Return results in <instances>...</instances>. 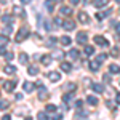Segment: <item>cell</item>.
<instances>
[{
    "label": "cell",
    "mask_w": 120,
    "mask_h": 120,
    "mask_svg": "<svg viewBox=\"0 0 120 120\" xmlns=\"http://www.w3.org/2000/svg\"><path fill=\"white\" fill-rule=\"evenodd\" d=\"M29 2H30V0H21V3H22V5H27Z\"/></svg>",
    "instance_id": "obj_44"
},
{
    "label": "cell",
    "mask_w": 120,
    "mask_h": 120,
    "mask_svg": "<svg viewBox=\"0 0 120 120\" xmlns=\"http://www.w3.org/2000/svg\"><path fill=\"white\" fill-rule=\"evenodd\" d=\"M37 117H38V119H43V120L48 119V115H46V114H43V112H38V115H37Z\"/></svg>",
    "instance_id": "obj_36"
},
{
    "label": "cell",
    "mask_w": 120,
    "mask_h": 120,
    "mask_svg": "<svg viewBox=\"0 0 120 120\" xmlns=\"http://www.w3.org/2000/svg\"><path fill=\"white\" fill-rule=\"evenodd\" d=\"M48 79H50V80H51V82H59V80H61V74H59V72H50V74H48Z\"/></svg>",
    "instance_id": "obj_5"
},
{
    "label": "cell",
    "mask_w": 120,
    "mask_h": 120,
    "mask_svg": "<svg viewBox=\"0 0 120 120\" xmlns=\"http://www.w3.org/2000/svg\"><path fill=\"white\" fill-rule=\"evenodd\" d=\"M56 2H63V0H56Z\"/></svg>",
    "instance_id": "obj_48"
},
{
    "label": "cell",
    "mask_w": 120,
    "mask_h": 120,
    "mask_svg": "<svg viewBox=\"0 0 120 120\" xmlns=\"http://www.w3.org/2000/svg\"><path fill=\"white\" fill-rule=\"evenodd\" d=\"M13 11H15V15H19L21 18H24V16H26V11L21 8V7H15V8H13Z\"/></svg>",
    "instance_id": "obj_11"
},
{
    "label": "cell",
    "mask_w": 120,
    "mask_h": 120,
    "mask_svg": "<svg viewBox=\"0 0 120 120\" xmlns=\"http://www.w3.org/2000/svg\"><path fill=\"white\" fill-rule=\"evenodd\" d=\"M67 90H71V91H74V90H75V85H74V83H71V85H67Z\"/></svg>",
    "instance_id": "obj_40"
},
{
    "label": "cell",
    "mask_w": 120,
    "mask_h": 120,
    "mask_svg": "<svg viewBox=\"0 0 120 120\" xmlns=\"http://www.w3.org/2000/svg\"><path fill=\"white\" fill-rule=\"evenodd\" d=\"M2 22H3V24H11V22H13V18L8 16V15H3V16H2Z\"/></svg>",
    "instance_id": "obj_16"
},
{
    "label": "cell",
    "mask_w": 120,
    "mask_h": 120,
    "mask_svg": "<svg viewBox=\"0 0 120 120\" xmlns=\"http://www.w3.org/2000/svg\"><path fill=\"white\" fill-rule=\"evenodd\" d=\"M56 45V38L55 37H50L46 40V46H55Z\"/></svg>",
    "instance_id": "obj_25"
},
{
    "label": "cell",
    "mask_w": 120,
    "mask_h": 120,
    "mask_svg": "<svg viewBox=\"0 0 120 120\" xmlns=\"http://www.w3.org/2000/svg\"><path fill=\"white\" fill-rule=\"evenodd\" d=\"M98 66H99L98 61H93V63H90V69H91V71H98V69H99Z\"/></svg>",
    "instance_id": "obj_26"
},
{
    "label": "cell",
    "mask_w": 120,
    "mask_h": 120,
    "mask_svg": "<svg viewBox=\"0 0 120 120\" xmlns=\"http://www.w3.org/2000/svg\"><path fill=\"white\" fill-rule=\"evenodd\" d=\"M115 2H120V0H115Z\"/></svg>",
    "instance_id": "obj_49"
},
{
    "label": "cell",
    "mask_w": 120,
    "mask_h": 120,
    "mask_svg": "<svg viewBox=\"0 0 120 120\" xmlns=\"http://www.w3.org/2000/svg\"><path fill=\"white\" fill-rule=\"evenodd\" d=\"M79 2H80V0H71V3H72V5H77Z\"/></svg>",
    "instance_id": "obj_45"
},
{
    "label": "cell",
    "mask_w": 120,
    "mask_h": 120,
    "mask_svg": "<svg viewBox=\"0 0 120 120\" xmlns=\"http://www.w3.org/2000/svg\"><path fill=\"white\" fill-rule=\"evenodd\" d=\"M115 99H117V102L120 104V94H117V98H115Z\"/></svg>",
    "instance_id": "obj_46"
},
{
    "label": "cell",
    "mask_w": 120,
    "mask_h": 120,
    "mask_svg": "<svg viewBox=\"0 0 120 120\" xmlns=\"http://www.w3.org/2000/svg\"><path fill=\"white\" fill-rule=\"evenodd\" d=\"M104 80H106V82H111V77H109V75L106 74V75H104Z\"/></svg>",
    "instance_id": "obj_43"
},
{
    "label": "cell",
    "mask_w": 120,
    "mask_h": 120,
    "mask_svg": "<svg viewBox=\"0 0 120 120\" xmlns=\"http://www.w3.org/2000/svg\"><path fill=\"white\" fill-rule=\"evenodd\" d=\"M61 69H63V72H71L72 71V66L69 64V63H63L61 64Z\"/></svg>",
    "instance_id": "obj_17"
},
{
    "label": "cell",
    "mask_w": 120,
    "mask_h": 120,
    "mask_svg": "<svg viewBox=\"0 0 120 120\" xmlns=\"http://www.w3.org/2000/svg\"><path fill=\"white\" fill-rule=\"evenodd\" d=\"M106 3H107V0H94V2H93V5H94L96 8H102V7H106Z\"/></svg>",
    "instance_id": "obj_12"
},
{
    "label": "cell",
    "mask_w": 120,
    "mask_h": 120,
    "mask_svg": "<svg viewBox=\"0 0 120 120\" xmlns=\"http://www.w3.org/2000/svg\"><path fill=\"white\" fill-rule=\"evenodd\" d=\"M59 13H61V15H66V16H69V15L72 13V10H71V7H61Z\"/></svg>",
    "instance_id": "obj_14"
},
{
    "label": "cell",
    "mask_w": 120,
    "mask_h": 120,
    "mask_svg": "<svg viewBox=\"0 0 120 120\" xmlns=\"http://www.w3.org/2000/svg\"><path fill=\"white\" fill-rule=\"evenodd\" d=\"M93 53H94L93 46H85V55H93Z\"/></svg>",
    "instance_id": "obj_29"
},
{
    "label": "cell",
    "mask_w": 120,
    "mask_h": 120,
    "mask_svg": "<svg viewBox=\"0 0 120 120\" xmlns=\"http://www.w3.org/2000/svg\"><path fill=\"white\" fill-rule=\"evenodd\" d=\"M8 101H0V109H2V111H5V109H8Z\"/></svg>",
    "instance_id": "obj_31"
},
{
    "label": "cell",
    "mask_w": 120,
    "mask_h": 120,
    "mask_svg": "<svg viewBox=\"0 0 120 120\" xmlns=\"http://www.w3.org/2000/svg\"><path fill=\"white\" fill-rule=\"evenodd\" d=\"M55 24L56 26H63V21H61L59 18H55Z\"/></svg>",
    "instance_id": "obj_38"
},
{
    "label": "cell",
    "mask_w": 120,
    "mask_h": 120,
    "mask_svg": "<svg viewBox=\"0 0 120 120\" xmlns=\"http://www.w3.org/2000/svg\"><path fill=\"white\" fill-rule=\"evenodd\" d=\"M11 32H13V27H11V26H5V27H3V34H7V35H8V34H11Z\"/></svg>",
    "instance_id": "obj_28"
},
{
    "label": "cell",
    "mask_w": 120,
    "mask_h": 120,
    "mask_svg": "<svg viewBox=\"0 0 120 120\" xmlns=\"http://www.w3.org/2000/svg\"><path fill=\"white\" fill-rule=\"evenodd\" d=\"M29 34H30V32H29L27 27H21L18 30V34H16V42H22L24 38L29 37Z\"/></svg>",
    "instance_id": "obj_1"
},
{
    "label": "cell",
    "mask_w": 120,
    "mask_h": 120,
    "mask_svg": "<svg viewBox=\"0 0 120 120\" xmlns=\"http://www.w3.org/2000/svg\"><path fill=\"white\" fill-rule=\"evenodd\" d=\"M46 10L53 11V0H46Z\"/></svg>",
    "instance_id": "obj_32"
},
{
    "label": "cell",
    "mask_w": 120,
    "mask_h": 120,
    "mask_svg": "<svg viewBox=\"0 0 120 120\" xmlns=\"http://www.w3.org/2000/svg\"><path fill=\"white\" fill-rule=\"evenodd\" d=\"M0 43H2V45H7V43H8V37H7L5 34L0 35Z\"/></svg>",
    "instance_id": "obj_30"
},
{
    "label": "cell",
    "mask_w": 120,
    "mask_h": 120,
    "mask_svg": "<svg viewBox=\"0 0 120 120\" xmlns=\"http://www.w3.org/2000/svg\"><path fill=\"white\" fill-rule=\"evenodd\" d=\"M63 27H64V30H74L75 29V22L72 21V19H66L64 22H63Z\"/></svg>",
    "instance_id": "obj_2"
},
{
    "label": "cell",
    "mask_w": 120,
    "mask_h": 120,
    "mask_svg": "<svg viewBox=\"0 0 120 120\" xmlns=\"http://www.w3.org/2000/svg\"><path fill=\"white\" fill-rule=\"evenodd\" d=\"M79 21H80L82 24H88V22H90V18H88L86 13H82V11H80V13H79Z\"/></svg>",
    "instance_id": "obj_7"
},
{
    "label": "cell",
    "mask_w": 120,
    "mask_h": 120,
    "mask_svg": "<svg viewBox=\"0 0 120 120\" xmlns=\"http://www.w3.org/2000/svg\"><path fill=\"white\" fill-rule=\"evenodd\" d=\"M32 90H34V83H30V82H24V91L30 93Z\"/></svg>",
    "instance_id": "obj_19"
},
{
    "label": "cell",
    "mask_w": 120,
    "mask_h": 120,
    "mask_svg": "<svg viewBox=\"0 0 120 120\" xmlns=\"http://www.w3.org/2000/svg\"><path fill=\"white\" fill-rule=\"evenodd\" d=\"M67 55H69L71 59H77V58H79V50H71Z\"/></svg>",
    "instance_id": "obj_20"
},
{
    "label": "cell",
    "mask_w": 120,
    "mask_h": 120,
    "mask_svg": "<svg viewBox=\"0 0 120 120\" xmlns=\"http://www.w3.org/2000/svg\"><path fill=\"white\" fill-rule=\"evenodd\" d=\"M27 55H26V53H21V55H19V63H21V64H26V63H27Z\"/></svg>",
    "instance_id": "obj_23"
},
{
    "label": "cell",
    "mask_w": 120,
    "mask_h": 120,
    "mask_svg": "<svg viewBox=\"0 0 120 120\" xmlns=\"http://www.w3.org/2000/svg\"><path fill=\"white\" fill-rule=\"evenodd\" d=\"M117 30H119V32H120V24H117Z\"/></svg>",
    "instance_id": "obj_47"
},
{
    "label": "cell",
    "mask_w": 120,
    "mask_h": 120,
    "mask_svg": "<svg viewBox=\"0 0 120 120\" xmlns=\"http://www.w3.org/2000/svg\"><path fill=\"white\" fill-rule=\"evenodd\" d=\"M3 72H5V74H8V75H11V74H15V72H16V67H15L13 64H7L5 67H3Z\"/></svg>",
    "instance_id": "obj_6"
},
{
    "label": "cell",
    "mask_w": 120,
    "mask_h": 120,
    "mask_svg": "<svg viewBox=\"0 0 120 120\" xmlns=\"http://www.w3.org/2000/svg\"><path fill=\"white\" fill-rule=\"evenodd\" d=\"M86 115H88V112H85V111H79L77 114H75L77 119H79V117H86Z\"/></svg>",
    "instance_id": "obj_33"
},
{
    "label": "cell",
    "mask_w": 120,
    "mask_h": 120,
    "mask_svg": "<svg viewBox=\"0 0 120 120\" xmlns=\"http://www.w3.org/2000/svg\"><path fill=\"white\" fill-rule=\"evenodd\" d=\"M86 101L90 102V104H91V106H96V104H98V102H99V99H98V98H96V96H88V99H86Z\"/></svg>",
    "instance_id": "obj_21"
},
{
    "label": "cell",
    "mask_w": 120,
    "mask_h": 120,
    "mask_svg": "<svg viewBox=\"0 0 120 120\" xmlns=\"http://www.w3.org/2000/svg\"><path fill=\"white\" fill-rule=\"evenodd\" d=\"M15 85H16V80H5L3 82V88H5V91H11L13 88H15Z\"/></svg>",
    "instance_id": "obj_3"
},
{
    "label": "cell",
    "mask_w": 120,
    "mask_h": 120,
    "mask_svg": "<svg viewBox=\"0 0 120 120\" xmlns=\"http://www.w3.org/2000/svg\"><path fill=\"white\" fill-rule=\"evenodd\" d=\"M5 53V45H0V55H3Z\"/></svg>",
    "instance_id": "obj_41"
},
{
    "label": "cell",
    "mask_w": 120,
    "mask_h": 120,
    "mask_svg": "<svg viewBox=\"0 0 120 120\" xmlns=\"http://www.w3.org/2000/svg\"><path fill=\"white\" fill-rule=\"evenodd\" d=\"M51 59H53V58H51L50 55H45L43 58H42V59H40V61H42V64H43V66H50V63H51Z\"/></svg>",
    "instance_id": "obj_13"
},
{
    "label": "cell",
    "mask_w": 120,
    "mask_h": 120,
    "mask_svg": "<svg viewBox=\"0 0 120 120\" xmlns=\"http://www.w3.org/2000/svg\"><path fill=\"white\" fill-rule=\"evenodd\" d=\"M94 42H96V45H99V46H106L107 45V43H106L107 40L102 37V35H96V37H94Z\"/></svg>",
    "instance_id": "obj_8"
},
{
    "label": "cell",
    "mask_w": 120,
    "mask_h": 120,
    "mask_svg": "<svg viewBox=\"0 0 120 120\" xmlns=\"http://www.w3.org/2000/svg\"><path fill=\"white\" fill-rule=\"evenodd\" d=\"M63 55H64V53H61V51H58V53H56V58H63Z\"/></svg>",
    "instance_id": "obj_42"
},
{
    "label": "cell",
    "mask_w": 120,
    "mask_h": 120,
    "mask_svg": "<svg viewBox=\"0 0 120 120\" xmlns=\"http://www.w3.org/2000/svg\"><path fill=\"white\" fill-rule=\"evenodd\" d=\"M106 58H107V55L101 53V55H98V56H96V61H98V63H104V61H106Z\"/></svg>",
    "instance_id": "obj_24"
},
{
    "label": "cell",
    "mask_w": 120,
    "mask_h": 120,
    "mask_svg": "<svg viewBox=\"0 0 120 120\" xmlns=\"http://www.w3.org/2000/svg\"><path fill=\"white\" fill-rule=\"evenodd\" d=\"M109 72H111V74H119L120 67L117 64H111V66H109Z\"/></svg>",
    "instance_id": "obj_15"
},
{
    "label": "cell",
    "mask_w": 120,
    "mask_h": 120,
    "mask_svg": "<svg viewBox=\"0 0 120 120\" xmlns=\"http://www.w3.org/2000/svg\"><path fill=\"white\" fill-rule=\"evenodd\" d=\"M112 56H114V58H117V56H119V48H117V46H115V48H112Z\"/></svg>",
    "instance_id": "obj_34"
},
{
    "label": "cell",
    "mask_w": 120,
    "mask_h": 120,
    "mask_svg": "<svg viewBox=\"0 0 120 120\" xmlns=\"http://www.w3.org/2000/svg\"><path fill=\"white\" fill-rule=\"evenodd\" d=\"M86 38H88V35H86L85 32H79V34H77V43H80V45H85Z\"/></svg>",
    "instance_id": "obj_4"
},
{
    "label": "cell",
    "mask_w": 120,
    "mask_h": 120,
    "mask_svg": "<svg viewBox=\"0 0 120 120\" xmlns=\"http://www.w3.org/2000/svg\"><path fill=\"white\" fill-rule=\"evenodd\" d=\"M72 99H74V94L72 93H66L64 96H63V101L64 102H69V101H72Z\"/></svg>",
    "instance_id": "obj_22"
},
{
    "label": "cell",
    "mask_w": 120,
    "mask_h": 120,
    "mask_svg": "<svg viewBox=\"0 0 120 120\" xmlns=\"http://www.w3.org/2000/svg\"><path fill=\"white\" fill-rule=\"evenodd\" d=\"M27 74L29 75H37L38 74V67H35V66H30L27 69Z\"/></svg>",
    "instance_id": "obj_18"
},
{
    "label": "cell",
    "mask_w": 120,
    "mask_h": 120,
    "mask_svg": "<svg viewBox=\"0 0 120 120\" xmlns=\"http://www.w3.org/2000/svg\"><path fill=\"white\" fill-rule=\"evenodd\" d=\"M45 109H46V112H56V109H58V107H56L55 104H48Z\"/></svg>",
    "instance_id": "obj_27"
},
{
    "label": "cell",
    "mask_w": 120,
    "mask_h": 120,
    "mask_svg": "<svg viewBox=\"0 0 120 120\" xmlns=\"http://www.w3.org/2000/svg\"><path fill=\"white\" fill-rule=\"evenodd\" d=\"M91 88H93V91H96V93H102L104 91V86H102L101 83H93Z\"/></svg>",
    "instance_id": "obj_10"
},
{
    "label": "cell",
    "mask_w": 120,
    "mask_h": 120,
    "mask_svg": "<svg viewBox=\"0 0 120 120\" xmlns=\"http://www.w3.org/2000/svg\"><path fill=\"white\" fill-rule=\"evenodd\" d=\"M5 58H7V59H8V61H11V59H13V58H15V55H13V53H5Z\"/></svg>",
    "instance_id": "obj_37"
},
{
    "label": "cell",
    "mask_w": 120,
    "mask_h": 120,
    "mask_svg": "<svg viewBox=\"0 0 120 120\" xmlns=\"http://www.w3.org/2000/svg\"><path fill=\"white\" fill-rule=\"evenodd\" d=\"M82 106H83V101H80V99H79V101L75 102V107H79V109H82Z\"/></svg>",
    "instance_id": "obj_39"
},
{
    "label": "cell",
    "mask_w": 120,
    "mask_h": 120,
    "mask_svg": "<svg viewBox=\"0 0 120 120\" xmlns=\"http://www.w3.org/2000/svg\"><path fill=\"white\" fill-rule=\"evenodd\" d=\"M59 42H61V45H64V46H69L71 43H72L71 37H67V35H63V37L59 38Z\"/></svg>",
    "instance_id": "obj_9"
},
{
    "label": "cell",
    "mask_w": 120,
    "mask_h": 120,
    "mask_svg": "<svg viewBox=\"0 0 120 120\" xmlns=\"http://www.w3.org/2000/svg\"><path fill=\"white\" fill-rule=\"evenodd\" d=\"M43 26H45V30H51V26H50L48 21H43Z\"/></svg>",
    "instance_id": "obj_35"
}]
</instances>
